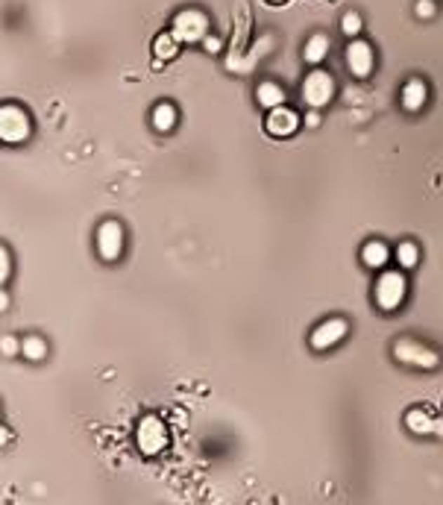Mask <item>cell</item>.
<instances>
[{"mask_svg": "<svg viewBox=\"0 0 443 505\" xmlns=\"http://www.w3.org/2000/svg\"><path fill=\"white\" fill-rule=\"evenodd\" d=\"M393 358L402 365H411V367H420V370H432L440 365V355L435 350H429L425 344L414 338H399L397 344H393Z\"/></svg>", "mask_w": 443, "mask_h": 505, "instance_id": "cell-1", "label": "cell"}, {"mask_svg": "<svg viewBox=\"0 0 443 505\" xmlns=\"http://www.w3.org/2000/svg\"><path fill=\"white\" fill-rule=\"evenodd\" d=\"M171 32H173V39L179 41V44H191V41H203L206 36H209V18L200 12V9H183L173 18V27H171Z\"/></svg>", "mask_w": 443, "mask_h": 505, "instance_id": "cell-2", "label": "cell"}, {"mask_svg": "<svg viewBox=\"0 0 443 505\" xmlns=\"http://www.w3.org/2000/svg\"><path fill=\"white\" fill-rule=\"evenodd\" d=\"M135 441H138V450H141L144 455H159L161 450L168 447V426L161 423V417L147 414V417L138 420Z\"/></svg>", "mask_w": 443, "mask_h": 505, "instance_id": "cell-3", "label": "cell"}, {"mask_svg": "<svg viewBox=\"0 0 443 505\" xmlns=\"http://www.w3.org/2000/svg\"><path fill=\"white\" fill-rule=\"evenodd\" d=\"M405 291H408L405 276L397 270H385L379 276V282H376V303H379V308H385V312H397L405 300Z\"/></svg>", "mask_w": 443, "mask_h": 505, "instance_id": "cell-4", "label": "cell"}, {"mask_svg": "<svg viewBox=\"0 0 443 505\" xmlns=\"http://www.w3.org/2000/svg\"><path fill=\"white\" fill-rule=\"evenodd\" d=\"M29 138V118L21 106H0V141L21 144Z\"/></svg>", "mask_w": 443, "mask_h": 505, "instance_id": "cell-5", "label": "cell"}, {"mask_svg": "<svg viewBox=\"0 0 443 505\" xmlns=\"http://www.w3.org/2000/svg\"><path fill=\"white\" fill-rule=\"evenodd\" d=\"M97 250L103 262H118L124 253V226L118 221H103L97 230Z\"/></svg>", "mask_w": 443, "mask_h": 505, "instance_id": "cell-6", "label": "cell"}, {"mask_svg": "<svg viewBox=\"0 0 443 505\" xmlns=\"http://www.w3.org/2000/svg\"><path fill=\"white\" fill-rule=\"evenodd\" d=\"M332 94H335V83H332V77L326 74V71H311L305 77V83H303V97H305V103L311 109H320L332 100Z\"/></svg>", "mask_w": 443, "mask_h": 505, "instance_id": "cell-7", "label": "cell"}, {"mask_svg": "<svg viewBox=\"0 0 443 505\" xmlns=\"http://www.w3.org/2000/svg\"><path fill=\"white\" fill-rule=\"evenodd\" d=\"M343 335H347V320L343 317H329L311 332V347H315L317 353L332 350L338 341H343Z\"/></svg>", "mask_w": 443, "mask_h": 505, "instance_id": "cell-8", "label": "cell"}, {"mask_svg": "<svg viewBox=\"0 0 443 505\" xmlns=\"http://www.w3.org/2000/svg\"><path fill=\"white\" fill-rule=\"evenodd\" d=\"M267 133L270 136H279V138H285V136H293L297 133V126H300V118H297V112H291L285 106H276L270 109V115H267Z\"/></svg>", "mask_w": 443, "mask_h": 505, "instance_id": "cell-9", "label": "cell"}, {"mask_svg": "<svg viewBox=\"0 0 443 505\" xmlns=\"http://www.w3.org/2000/svg\"><path fill=\"white\" fill-rule=\"evenodd\" d=\"M347 65L355 77H370L373 71V47L367 41H352L347 47Z\"/></svg>", "mask_w": 443, "mask_h": 505, "instance_id": "cell-10", "label": "cell"}, {"mask_svg": "<svg viewBox=\"0 0 443 505\" xmlns=\"http://www.w3.org/2000/svg\"><path fill=\"white\" fill-rule=\"evenodd\" d=\"M425 97H429V88H425L423 79H408L405 88H402V106L408 112H420L425 106Z\"/></svg>", "mask_w": 443, "mask_h": 505, "instance_id": "cell-11", "label": "cell"}, {"mask_svg": "<svg viewBox=\"0 0 443 505\" xmlns=\"http://www.w3.org/2000/svg\"><path fill=\"white\" fill-rule=\"evenodd\" d=\"M388 258H390V250L385 247L382 241H367L364 247H361V262H364L367 268H385Z\"/></svg>", "mask_w": 443, "mask_h": 505, "instance_id": "cell-12", "label": "cell"}, {"mask_svg": "<svg viewBox=\"0 0 443 505\" xmlns=\"http://www.w3.org/2000/svg\"><path fill=\"white\" fill-rule=\"evenodd\" d=\"M405 426L411 429L414 435H432L435 432V417L423 409H411L405 414Z\"/></svg>", "mask_w": 443, "mask_h": 505, "instance_id": "cell-13", "label": "cell"}, {"mask_svg": "<svg viewBox=\"0 0 443 505\" xmlns=\"http://www.w3.org/2000/svg\"><path fill=\"white\" fill-rule=\"evenodd\" d=\"M256 100L265 106V109H276V106L285 103V91L279 88L276 83H261V86L256 88Z\"/></svg>", "mask_w": 443, "mask_h": 505, "instance_id": "cell-14", "label": "cell"}, {"mask_svg": "<svg viewBox=\"0 0 443 505\" xmlns=\"http://www.w3.org/2000/svg\"><path fill=\"white\" fill-rule=\"evenodd\" d=\"M326 53H329V39L326 36H311L308 41H305V51H303V56H305V62H311V65H317V62H323L326 59Z\"/></svg>", "mask_w": 443, "mask_h": 505, "instance_id": "cell-15", "label": "cell"}, {"mask_svg": "<svg viewBox=\"0 0 443 505\" xmlns=\"http://www.w3.org/2000/svg\"><path fill=\"white\" fill-rule=\"evenodd\" d=\"M173 124H176V109H173V103H159V106L153 109V126L159 129V133H171Z\"/></svg>", "mask_w": 443, "mask_h": 505, "instance_id": "cell-16", "label": "cell"}, {"mask_svg": "<svg viewBox=\"0 0 443 505\" xmlns=\"http://www.w3.org/2000/svg\"><path fill=\"white\" fill-rule=\"evenodd\" d=\"M176 51H179V41L173 39V32H161V36L153 41V53H156V59H161V62L173 59Z\"/></svg>", "mask_w": 443, "mask_h": 505, "instance_id": "cell-17", "label": "cell"}, {"mask_svg": "<svg viewBox=\"0 0 443 505\" xmlns=\"http://www.w3.org/2000/svg\"><path fill=\"white\" fill-rule=\"evenodd\" d=\"M21 353H24V358H29V362H41L47 355V341L39 335H27L21 341Z\"/></svg>", "mask_w": 443, "mask_h": 505, "instance_id": "cell-18", "label": "cell"}, {"mask_svg": "<svg viewBox=\"0 0 443 505\" xmlns=\"http://www.w3.org/2000/svg\"><path fill=\"white\" fill-rule=\"evenodd\" d=\"M397 262L402 268H414L420 262V250H417V244L414 241H402L399 247H397Z\"/></svg>", "mask_w": 443, "mask_h": 505, "instance_id": "cell-19", "label": "cell"}, {"mask_svg": "<svg viewBox=\"0 0 443 505\" xmlns=\"http://www.w3.org/2000/svg\"><path fill=\"white\" fill-rule=\"evenodd\" d=\"M340 29H343V36L355 39L358 32H361V15H358V12H347V15L340 18Z\"/></svg>", "mask_w": 443, "mask_h": 505, "instance_id": "cell-20", "label": "cell"}, {"mask_svg": "<svg viewBox=\"0 0 443 505\" xmlns=\"http://www.w3.org/2000/svg\"><path fill=\"white\" fill-rule=\"evenodd\" d=\"M0 353H4V355L21 353V341H18V338H12V335H4V338H0Z\"/></svg>", "mask_w": 443, "mask_h": 505, "instance_id": "cell-21", "label": "cell"}, {"mask_svg": "<svg viewBox=\"0 0 443 505\" xmlns=\"http://www.w3.org/2000/svg\"><path fill=\"white\" fill-rule=\"evenodd\" d=\"M9 268H12L9 253H6V247H0V285H4V282L9 280Z\"/></svg>", "mask_w": 443, "mask_h": 505, "instance_id": "cell-22", "label": "cell"}, {"mask_svg": "<svg viewBox=\"0 0 443 505\" xmlns=\"http://www.w3.org/2000/svg\"><path fill=\"white\" fill-rule=\"evenodd\" d=\"M414 12L420 15V18H432V15H435V0H417Z\"/></svg>", "mask_w": 443, "mask_h": 505, "instance_id": "cell-23", "label": "cell"}, {"mask_svg": "<svg viewBox=\"0 0 443 505\" xmlns=\"http://www.w3.org/2000/svg\"><path fill=\"white\" fill-rule=\"evenodd\" d=\"M203 47H206L209 53H218V51H220V39H218V36H206V39H203Z\"/></svg>", "mask_w": 443, "mask_h": 505, "instance_id": "cell-24", "label": "cell"}, {"mask_svg": "<svg viewBox=\"0 0 443 505\" xmlns=\"http://www.w3.org/2000/svg\"><path fill=\"white\" fill-rule=\"evenodd\" d=\"M9 438H12L9 429H6V426H0V447H6V444H9Z\"/></svg>", "mask_w": 443, "mask_h": 505, "instance_id": "cell-25", "label": "cell"}, {"mask_svg": "<svg viewBox=\"0 0 443 505\" xmlns=\"http://www.w3.org/2000/svg\"><path fill=\"white\" fill-rule=\"evenodd\" d=\"M6 306H9V297H6V291L0 288V312H6Z\"/></svg>", "mask_w": 443, "mask_h": 505, "instance_id": "cell-26", "label": "cell"}, {"mask_svg": "<svg viewBox=\"0 0 443 505\" xmlns=\"http://www.w3.org/2000/svg\"><path fill=\"white\" fill-rule=\"evenodd\" d=\"M305 124H308V126H317V124H320V115H315V112H311V115L305 118Z\"/></svg>", "mask_w": 443, "mask_h": 505, "instance_id": "cell-27", "label": "cell"}, {"mask_svg": "<svg viewBox=\"0 0 443 505\" xmlns=\"http://www.w3.org/2000/svg\"><path fill=\"white\" fill-rule=\"evenodd\" d=\"M435 435H443V420H435Z\"/></svg>", "mask_w": 443, "mask_h": 505, "instance_id": "cell-28", "label": "cell"}, {"mask_svg": "<svg viewBox=\"0 0 443 505\" xmlns=\"http://www.w3.org/2000/svg\"><path fill=\"white\" fill-rule=\"evenodd\" d=\"M267 4H270V6H279V4H285V0H267Z\"/></svg>", "mask_w": 443, "mask_h": 505, "instance_id": "cell-29", "label": "cell"}]
</instances>
